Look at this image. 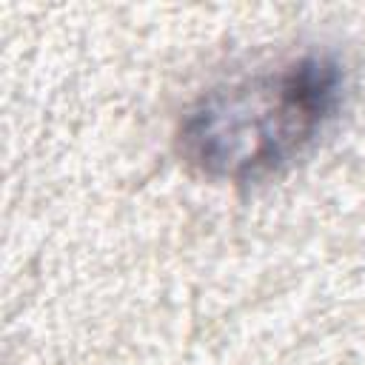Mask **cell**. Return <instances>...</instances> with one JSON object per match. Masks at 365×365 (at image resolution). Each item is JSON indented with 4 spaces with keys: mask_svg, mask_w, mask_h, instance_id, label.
Returning a JSON list of instances; mask_svg holds the SVG:
<instances>
[{
    "mask_svg": "<svg viewBox=\"0 0 365 365\" xmlns=\"http://www.w3.org/2000/svg\"><path fill=\"white\" fill-rule=\"evenodd\" d=\"M336 100V66L297 60L202 100L182 128V145L211 174L254 177L297 157L334 114Z\"/></svg>",
    "mask_w": 365,
    "mask_h": 365,
    "instance_id": "1",
    "label": "cell"
}]
</instances>
